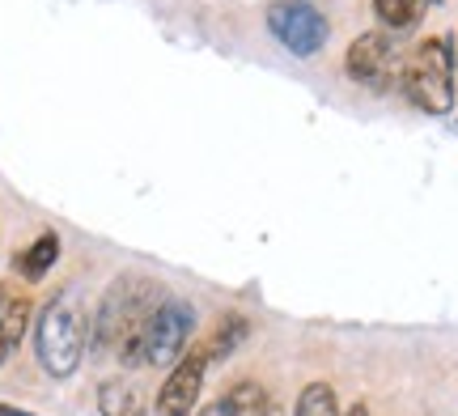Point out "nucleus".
Masks as SVG:
<instances>
[{
  "label": "nucleus",
  "mask_w": 458,
  "mask_h": 416,
  "mask_svg": "<svg viewBox=\"0 0 458 416\" xmlns=\"http://www.w3.org/2000/svg\"><path fill=\"white\" fill-rule=\"evenodd\" d=\"M162 298L165 293L148 276H119L94 310V349L140 366V332Z\"/></svg>",
  "instance_id": "obj_1"
},
{
  "label": "nucleus",
  "mask_w": 458,
  "mask_h": 416,
  "mask_svg": "<svg viewBox=\"0 0 458 416\" xmlns=\"http://www.w3.org/2000/svg\"><path fill=\"white\" fill-rule=\"evenodd\" d=\"M89 349V315L77 289H64L38 310L34 323V357L51 378H72Z\"/></svg>",
  "instance_id": "obj_2"
},
{
  "label": "nucleus",
  "mask_w": 458,
  "mask_h": 416,
  "mask_svg": "<svg viewBox=\"0 0 458 416\" xmlns=\"http://www.w3.org/2000/svg\"><path fill=\"white\" fill-rule=\"evenodd\" d=\"M403 94L425 115H450L454 111V51L450 38H425L403 64Z\"/></svg>",
  "instance_id": "obj_3"
},
{
  "label": "nucleus",
  "mask_w": 458,
  "mask_h": 416,
  "mask_svg": "<svg viewBox=\"0 0 458 416\" xmlns=\"http://www.w3.org/2000/svg\"><path fill=\"white\" fill-rule=\"evenodd\" d=\"M196 332V310L179 298H162L140 332V366H174L191 349Z\"/></svg>",
  "instance_id": "obj_4"
},
{
  "label": "nucleus",
  "mask_w": 458,
  "mask_h": 416,
  "mask_svg": "<svg viewBox=\"0 0 458 416\" xmlns=\"http://www.w3.org/2000/svg\"><path fill=\"white\" fill-rule=\"evenodd\" d=\"M267 30H272V38L284 51L314 55V51H323L331 26L323 17V9L310 4V0H272L267 4Z\"/></svg>",
  "instance_id": "obj_5"
},
{
  "label": "nucleus",
  "mask_w": 458,
  "mask_h": 416,
  "mask_svg": "<svg viewBox=\"0 0 458 416\" xmlns=\"http://www.w3.org/2000/svg\"><path fill=\"white\" fill-rule=\"evenodd\" d=\"M213 366V357L204 344L187 349L170 366V374L162 378V391H157V416H191L196 412V400L204 391V374Z\"/></svg>",
  "instance_id": "obj_6"
},
{
  "label": "nucleus",
  "mask_w": 458,
  "mask_h": 416,
  "mask_svg": "<svg viewBox=\"0 0 458 416\" xmlns=\"http://www.w3.org/2000/svg\"><path fill=\"white\" fill-rule=\"evenodd\" d=\"M344 68L365 89H386L394 81V43L382 30H365L360 38H352V47L344 55Z\"/></svg>",
  "instance_id": "obj_7"
},
{
  "label": "nucleus",
  "mask_w": 458,
  "mask_h": 416,
  "mask_svg": "<svg viewBox=\"0 0 458 416\" xmlns=\"http://www.w3.org/2000/svg\"><path fill=\"white\" fill-rule=\"evenodd\" d=\"M30 298L17 284H0V361H9L30 327Z\"/></svg>",
  "instance_id": "obj_8"
},
{
  "label": "nucleus",
  "mask_w": 458,
  "mask_h": 416,
  "mask_svg": "<svg viewBox=\"0 0 458 416\" xmlns=\"http://www.w3.org/2000/svg\"><path fill=\"white\" fill-rule=\"evenodd\" d=\"M267 412H272V400H267V391L259 383H233L199 416H267Z\"/></svg>",
  "instance_id": "obj_9"
},
{
  "label": "nucleus",
  "mask_w": 458,
  "mask_h": 416,
  "mask_svg": "<svg viewBox=\"0 0 458 416\" xmlns=\"http://www.w3.org/2000/svg\"><path fill=\"white\" fill-rule=\"evenodd\" d=\"M55 259H60V233L47 230V233H38L30 247L17 255V276H21V281H43Z\"/></svg>",
  "instance_id": "obj_10"
},
{
  "label": "nucleus",
  "mask_w": 458,
  "mask_h": 416,
  "mask_svg": "<svg viewBox=\"0 0 458 416\" xmlns=\"http://www.w3.org/2000/svg\"><path fill=\"white\" fill-rule=\"evenodd\" d=\"M98 412L102 416H145V400L128 378H106L98 386Z\"/></svg>",
  "instance_id": "obj_11"
},
{
  "label": "nucleus",
  "mask_w": 458,
  "mask_h": 416,
  "mask_svg": "<svg viewBox=\"0 0 458 416\" xmlns=\"http://www.w3.org/2000/svg\"><path fill=\"white\" fill-rule=\"evenodd\" d=\"M425 4L428 0H374V13L386 30H408L425 17Z\"/></svg>",
  "instance_id": "obj_12"
},
{
  "label": "nucleus",
  "mask_w": 458,
  "mask_h": 416,
  "mask_svg": "<svg viewBox=\"0 0 458 416\" xmlns=\"http://www.w3.org/2000/svg\"><path fill=\"white\" fill-rule=\"evenodd\" d=\"M246 332H250V323H246L242 315H225L221 323H216V332L204 340V349H208V357H213V361H221V357H229V352L242 344Z\"/></svg>",
  "instance_id": "obj_13"
},
{
  "label": "nucleus",
  "mask_w": 458,
  "mask_h": 416,
  "mask_svg": "<svg viewBox=\"0 0 458 416\" xmlns=\"http://www.w3.org/2000/svg\"><path fill=\"white\" fill-rule=\"evenodd\" d=\"M293 416H344V412H340L335 391H331L327 383H310V386H301Z\"/></svg>",
  "instance_id": "obj_14"
},
{
  "label": "nucleus",
  "mask_w": 458,
  "mask_h": 416,
  "mask_svg": "<svg viewBox=\"0 0 458 416\" xmlns=\"http://www.w3.org/2000/svg\"><path fill=\"white\" fill-rule=\"evenodd\" d=\"M344 416H369V408H365V403H352V408H348Z\"/></svg>",
  "instance_id": "obj_15"
},
{
  "label": "nucleus",
  "mask_w": 458,
  "mask_h": 416,
  "mask_svg": "<svg viewBox=\"0 0 458 416\" xmlns=\"http://www.w3.org/2000/svg\"><path fill=\"white\" fill-rule=\"evenodd\" d=\"M267 416H272V412H267Z\"/></svg>",
  "instance_id": "obj_16"
}]
</instances>
